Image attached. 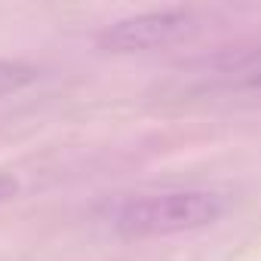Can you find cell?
<instances>
[{
	"label": "cell",
	"mask_w": 261,
	"mask_h": 261,
	"mask_svg": "<svg viewBox=\"0 0 261 261\" xmlns=\"http://www.w3.org/2000/svg\"><path fill=\"white\" fill-rule=\"evenodd\" d=\"M230 74H233L240 83H246V86H261V49L243 56V59L233 65Z\"/></svg>",
	"instance_id": "obj_4"
},
{
	"label": "cell",
	"mask_w": 261,
	"mask_h": 261,
	"mask_svg": "<svg viewBox=\"0 0 261 261\" xmlns=\"http://www.w3.org/2000/svg\"><path fill=\"white\" fill-rule=\"evenodd\" d=\"M16 194H19V181L10 178V175H0V203H4V200H13Z\"/></svg>",
	"instance_id": "obj_5"
},
{
	"label": "cell",
	"mask_w": 261,
	"mask_h": 261,
	"mask_svg": "<svg viewBox=\"0 0 261 261\" xmlns=\"http://www.w3.org/2000/svg\"><path fill=\"white\" fill-rule=\"evenodd\" d=\"M34 77H37V68H31L25 62H0V95L28 86Z\"/></svg>",
	"instance_id": "obj_3"
},
{
	"label": "cell",
	"mask_w": 261,
	"mask_h": 261,
	"mask_svg": "<svg viewBox=\"0 0 261 261\" xmlns=\"http://www.w3.org/2000/svg\"><path fill=\"white\" fill-rule=\"evenodd\" d=\"M227 212V200L212 191H166L126 200L114 212L123 237H169L215 224Z\"/></svg>",
	"instance_id": "obj_1"
},
{
	"label": "cell",
	"mask_w": 261,
	"mask_h": 261,
	"mask_svg": "<svg viewBox=\"0 0 261 261\" xmlns=\"http://www.w3.org/2000/svg\"><path fill=\"white\" fill-rule=\"evenodd\" d=\"M188 25H191L188 10H151V13H139L108 25L98 43L108 53H142V49L172 43L178 34L188 31Z\"/></svg>",
	"instance_id": "obj_2"
}]
</instances>
